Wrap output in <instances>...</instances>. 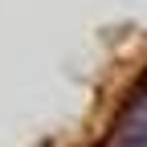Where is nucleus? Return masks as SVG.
<instances>
[{
    "label": "nucleus",
    "instance_id": "obj_1",
    "mask_svg": "<svg viewBox=\"0 0 147 147\" xmlns=\"http://www.w3.org/2000/svg\"><path fill=\"white\" fill-rule=\"evenodd\" d=\"M110 147H147V98H139L123 115L119 131L110 135Z\"/></svg>",
    "mask_w": 147,
    "mask_h": 147
}]
</instances>
